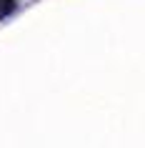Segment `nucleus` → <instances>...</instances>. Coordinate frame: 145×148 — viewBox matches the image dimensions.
<instances>
[{
  "instance_id": "nucleus-1",
  "label": "nucleus",
  "mask_w": 145,
  "mask_h": 148,
  "mask_svg": "<svg viewBox=\"0 0 145 148\" xmlns=\"http://www.w3.org/2000/svg\"><path fill=\"white\" fill-rule=\"evenodd\" d=\"M15 8H18V0H0V20L8 18Z\"/></svg>"
}]
</instances>
